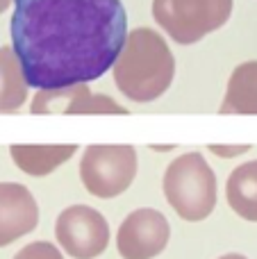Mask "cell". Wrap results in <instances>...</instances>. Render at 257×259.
Masks as SVG:
<instances>
[{
	"label": "cell",
	"mask_w": 257,
	"mask_h": 259,
	"mask_svg": "<svg viewBox=\"0 0 257 259\" xmlns=\"http://www.w3.org/2000/svg\"><path fill=\"white\" fill-rule=\"evenodd\" d=\"M12 48L36 91L96 82L127 34L121 0H14Z\"/></svg>",
	"instance_id": "6da1fadb"
},
{
	"label": "cell",
	"mask_w": 257,
	"mask_h": 259,
	"mask_svg": "<svg viewBox=\"0 0 257 259\" xmlns=\"http://www.w3.org/2000/svg\"><path fill=\"white\" fill-rule=\"evenodd\" d=\"M116 89L132 103L162 98L176 77V57L166 39L153 27H135L125 34L112 66Z\"/></svg>",
	"instance_id": "7a4b0ae2"
},
{
	"label": "cell",
	"mask_w": 257,
	"mask_h": 259,
	"mask_svg": "<svg viewBox=\"0 0 257 259\" xmlns=\"http://www.w3.org/2000/svg\"><path fill=\"white\" fill-rule=\"evenodd\" d=\"M162 191L182 221L198 223L217 207V175L200 152H185L166 166Z\"/></svg>",
	"instance_id": "3957f363"
},
{
	"label": "cell",
	"mask_w": 257,
	"mask_h": 259,
	"mask_svg": "<svg viewBox=\"0 0 257 259\" xmlns=\"http://www.w3.org/2000/svg\"><path fill=\"white\" fill-rule=\"evenodd\" d=\"M232 16V0H153V18L180 46H194L221 30Z\"/></svg>",
	"instance_id": "277c9868"
},
{
	"label": "cell",
	"mask_w": 257,
	"mask_h": 259,
	"mask_svg": "<svg viewBox=\"0 0 257 259\" xmlns=\"http://www.w3.org/2000/svg\"><path fill=\"white\" fill-rule=\"evenodd\" d=\"M139 168L137 150L132 146H98L84 148L80 159V180L84 189L96 198H116L132 187Z\"/></svg>",
	"instance_id": "5b68a950"
},
{
	"label": "cell",
	"mask_w": 257,
	"mask_h": 259,
	"mask_svg": "<svg viewBox=\"0 0 257 259\" xmlns=\"http://www.w3.org/2000/svg\"><path fill=\"white\" fill-rule=\"evenodd\" d=\"M55 239L73 259H96L109 246V225L98 209L71 205L55 221Z\"/></svg>",
	"instance_id": "8992f818"
},
{
	"label": "cell",
	"mask_w": 257,
	"mask_h": 259,
	"mask_svg": "<svg viewBox=\"0 0 257 259\" xmlns=\"http://www.w3.org/2000/svg\"><path fill=\"white\" fill-rule=\"evenodd\" d=\"M171 223L153 207L135 209L123 219L116 232V250L123 259H155L168 246Z\"/></svg>",
	"instance_id": "52a82bcc"
},
{
	"label": "cell",
	"mask_w": 257,
	"mask_h": 259,
	"mask_svg": "<svg viewBox=\"0 0 257 259\" xmlns=\"http://www.w3.org/2000/svg\"><path fill=\"white\" fill-rule=\"evenodd\" d=\"M30 114H118L125 116L127 109L114 98L103 94H91L89 84H71L62 89L36 91L30 105Z\"/></svg>",
	"instance_id": "ba28073f"
},
{
	"label": "cell",
	"mask_w": 257,
	"mask_h": 259,
	"mask_svg": "<svg viewBox=\"0 0 257 259\" xmlns=\"http://www.w3.org/2000/svg\"><path fill=\"white\" fill-rule=\"evenodd\" d=\"M39 225V205L27 187L0 182V248L34 232Z\"/></svg>",
	"instance_id": "9c48e42d"
},
{
	"label": "cell",
	"mask_w": 257,
	"mask_h": 259,
	"mask_svg": "<svg viewBox=\"0 0 257 259\" xmlns=\"http://www.w3.org/2000/svg\"><path fill=\"white\" fill-rule=\"evenodd\" d=\"M77 146L75 143H64V146H25V143H14L9 146V157L23 170L32 178H46L55 173L59 166H64L73 155Z\"/></svg>",
	"instance_id": "30bf717a"
},
{
	"label": "cell",
	"mask_w": 257,
	"mask_h": 259,
	"mask_svg": "<svg viewBox=\"0 0 257 259\" xmlns=\"http://www.w3.org/2000/svg\"><path fill=\"white\" fill-rule=\"evenodd\" d=\"M219 114H241L257 116V62H244L232 71L228 80L226 98Z\"/></svg>",
	"instance_id": "8fae6325"
},
{
	"label": "cell",
	"mask_w": 257,
	"mask_h": 259,
	"mask_svg": "<svg viewBox=\"0 0 257 259\" xmlns=\"http://www.w3.org/2000/svg\"><path fill=\"white\" fill-rule=\"evenodd\" d=\"M226 200L239 219L257 223V159L237 166L226 182Z\"/></svg>",
	"instance_id": "7c38bea8"
},
{
	"label": "cell",
	"mask_w": 257,
	"mask_h": 259,
	"mask_svg": "<svg viewBox=\"0 0 257 259\" xmlns=\"http://www.w3.org/2000/svg\"><path fill=\"white\" fill-rule=\"evenodd\" d=\"M27 80L12 46L0 48V114H16L27 100Z\"/></svg>",
	"instance_id": "4fadbf2b"
},
{
	"label": "cell",
	"mask_w": 257,
	"mask_h": 259,
	"mask_svg": "<svg viewBox=\"0 0 257 259\" xmlns=\"http://www.w3.org/2000/svg\"><path fill=\"white\" fill-rule=\"evenodd\" d=\"M14 259H64L57 246L50 241H32L14 255Z\"/></svg>",
	"instance_id": "5bb4252c"
},
{
	"label": "cell",
	"mask_w": 257,
	"mask_h": 259,
	"mask_svg": "<svg viewBox=\"0 0 257 259\" xmlns=\"http://www.w3.org/2000/svg\"><path fill=\"white\" fill-rule=\"evenodd\" d=\"M209 152L217 157H221V159H232V157H241L246 155V152L250 150L253 146H248V143H241V146H221V143H209Z\"/></svg>",
	"instance_id": "9a60e30c"
},
{
	"label": "cell",
	"mask_w": 257,
	"mask_h": 259,
	"mask_svg": "<svg viewBox=\"0 0 257 259\" xmlns=\"http://www.w3.org/2000/svg\"><path fill=\"white\" fill-rule=\"evenodd\" d=\"M150 148H153L155 152H171L176 146H173V143H168V146H150Z\"/></svg>",
	"instance_id": "2e32d148"
},
{
	"label": "cell",
	"mask_w": 257,
	"mask_h": 259,
	"mask_svg": "<svg viewBox=\"0 0 257 259\" xmlns=\"http://www.w3.org/2000/svg\"><path fill=\"white\" fill-rule=\"evenodd\" d=\"M219 259H248V257L239 255V252H228V255H223V257H219Z\"/></svg>",
	"instance_id": "e0dca14e"
},
{
	"label": "cell",
	"mask_w": 257,
	"mask_h": 259,
	"mask_svg": "<svg viewBox=\"0 0 257 259\" xmlns=\"http://www.w3.org/2000/svg\"><path fill=\"white\" fill-rule=\"evenodd\" d=\"M14 3V0H0V14H3V12H7V9H9V5H12Z\"/></svg>",
	"instance_id": "ac0fdd59"
}]
</instances>
